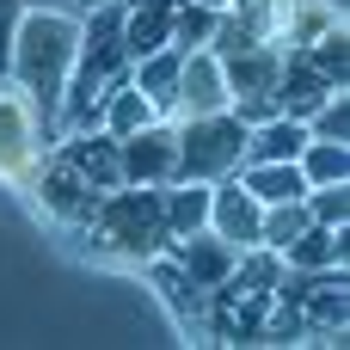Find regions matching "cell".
<instances>
[{
	"label": "cell",
	"mask_w": 350,
	"mask_h": 350,
	"mask_svg": "<svg viewBox=\"0 0 350 350\" xmlns=\"http://www.w3.org/2000/svg\"><path fill=\"white\" fill-rule=\"evenodd\" d=\"M154 117H160V111L148 105V92H142L129 74H117V80L105 86V98H98V129H105V135H117V142H123V135H135V129H142V123H154Z\"/></svg>",
	"instance_id": "cell-16"
},
{
	"label": "cell",
	"mask_w": 350,
	"mask_h": 350,
	"mask_svg": "<svg viewBox=\"0 0 350 350\" xmlns=\"http://www.w3.org/2000/svg\"><path fill=\"white\" fill-rule=\"evenodd\" d=\"M25 6H62V0H25Z\"/></svg>",
	"instance_id": "cell-29"
},
{
	"label": "cell",
	"mask_w": 350,
	"mask_h": 350,
	"mask_svg": "<svg viewBox=\"0 0 350 350\" xmlns=\"http://www.w3.org/2000/svg\"><path fill=\"white\" fill-rule=\"evenodd\" d=\"M308 142V123L301 117H265V123H246V160H295Z\"/></svg>",
	"instance_id": "cell-19"
},
{
	"label": "cell",
	"mask_w": 350,
	"mask_h": 350,
	"mask_svg": "<svg viewBox=\"0 0 350 350\" xmlns=\"http://www.w3.org/2000/svg\"><path fill=\"white\" fill-rule=\"evenodd\" d=\"M203 111H228V74H221V55L215 49H185L172 117H203Z\"/></svg>",
	"instance_id": "cell-8"
},
{
	"label": "cell",
	"mask_w": 350,
	"mask_h": 350,
	"mask_svg": "<svg viewBox=\"0 0 350 350\" xmlns=\"http://www.w3.org/2000/svg\"><path fill=\"white\" fill-rule=\"evenodd\" d=\"M117 154H123V185H154V191H166V185L178 178V129H172V117L142 123L135 135L117 142Z\"/></svg>",
	"instance_id": "cell-6"
},
{
	"label": "cell",
	"mask_w": 350,
	"mask_h": 350,
	"mask_svg": "<svg viewBox=\"0 0 350 350\" xmlns=\"http://www.w3.org/2000/svg\"><path fill=\"white\" fill-rule=\"evenodd\" d=\"M62 6H74V12H86V6H98V0H62Z\"/></svg>",
	"instance_id": "cell-28"
},
{
	"label": "cell",
	"mask_w": 350,
	"mask_h": 350,
	"mask_svg": "<svg viewBox=\"0 0 350 350\" xmlns=\"http://www.w3.org/2000/svg\"><path fill=\"white\" fill-rule=\"evenodd\" d=\"M55 154H62L92 191H117V185H123V154H117V135H105V129L55 135Z\"/></svg>",
	"instance_id": "cell-10"
},
{
	"label": "cell",
	"mask_w": 350,
	"mask_h": 350,
	"mask_svg": "<svg viewBox=\"0 0 350 350\" xmlns=\"http://www.w3.org/2000/svg\"><path fill=\"white\" fill-rule=\"evenodd\" d=\"M258 215H265V203L228 172V178H215L209 185V234H221L228 246H258Z\"/></svg>",
	"instance_id": "cell-9"
},
{
	"label": "cell",
	"mask_w": 350,
	"mask_h": 350,
	"mask_svg": "<svg viewBox=\"0 0 350 350\" xmlns=\"http://www.w3.org/2000/svg\"><path fill=\"white\" fill-rule=\"evenodd\" d=\"M295 166H301L308 185H345L350 178V142H320V135H308L301 154H295Z\"/></svg>",
	"instance_id": "cell-22"
},
{
	"label": "cell",
	"mask_w": 350,
	"mask_h": 350,
	"mask_svg": "<svg viewBox=\"0 0 350 350\" xmlns=\"http://www.w3.org/2000/svg\"><path fill=\"white\" fill-rule=\"evenodd\" d=\"M345 258H350V228H320V221H308L283 246L289 271H345Z\"/></svg>",
	"instance_id": "cell-15"
},
{
	"label": "cell",
	"mask_w": 350,
	"mask_h": 350,
	"mask_svg": "<svg viewBox=\"0 0 350 350\" xmlns=\"http://www.w3.org/2000/svg\"><path fill=\"white\" fill-rule=\"evenodd\" d=\"M172 129H178V178L215 185V178L240 172V160H246V123L234 111L172 117Z\"/></svg>",
	"instance_id": "cell-3"
},
{
	"label": "cell",
	"mask_w": 350,
	"mask_h": 350,
	"mask_svg": "<svg viewBox=\"0 0 350 350\" xmlns=\"http://www.w3.org/2000/svg\"><path fill=\"white\" fill-rule=\"evenodd\" d=\"M308 135H320V142H350V98L345 92H332V98L308 117Z\"/></svg>",
	"instance_id": "cell-26"
},
{
	"label": "cell",
	"mask_w": 350,
	"mask_h": 350,
	"mask_svg": "<svg viewBox=\"0 0 350 350\" xmlns=\"http://www.w3.org/2000/svg\"><path fill=\"white\" fill-rule=\"evenodd\" d=\"M221 74H228V111L240 123L277 117V74H283V49L277 43H246L240 55L221 62Z\"/></svg>",
	"instance_id": "cell-4"
},
{
	"label": "cell",
	"mask_w": 350,
	"mask_h": 350,
	"mask_svg": "<svg viewBox=\"0 0 350 350\" xmlns=\"http://www.w3.org/2000/svg\"><path fill=\"white\" fill-rule=\"evenodd\" d=\"M172 6L178 0H123V55L129 62L172 43Z\"/></svg>",
	"instance_id": "cell-14"
},
{
	"label": "cell",
	"mask_w": 350,
	"mask_h": 350,
	"mask_svg": "<svg viewBox=\"0 0 350 350\" xmlns=\"http://www.w3.org/2000/svg\"><path fill=\"white\" fill-rule=\"evenodd\" d=\"M178 62H185V49H172V43H160L154 55L129 62V80L148 92V105H154L160 117H172V98H178Z\"/></svg>",
	"instance_id": "cell-17"
},
{
	"label": "cell",
	"mask_w": 350,
	"mask_h": 350,
	"mask_svg": "<svg viewBox=\"0 0 350 350\" xmlns=\"http://www.w3.org/2000/svg\"><path fill=\"white\" fill-rule=\"evenodd\" d=\"M308 221L320 228H350V178L345 185H308Z\"/></svg>",
	"instance_id": "cell-24"
},
{
	"label": "cell",
	"mask_w": 350,
	"mask_h": 350,
	"mask_svg": "<svg viewBox=\"0 0 350 350\" xmlns=\"http://www.w3.org/2000/svg\"><path fill=\"white\" fill-rule=\"evenodd\" d=\"M105 191H92L62 154H49L43 160V172H37V203L55 215V221H68V228H86V215H92V203H98Z\"/></svg>",
	"instance_id": "cell-11"
},
{
	"label": "cell",
	"mask_w": 350,
	"mask_h": 350,
	"mask_svg": "<svg viewBox=\"0 0 350 350\" xmlns=\"http://www.w3.org/2000/svg\"><path fill=\"white\" fill-rule=\"evenodd\" d=\"M228 18L240 31H252V37H265V43L283 49V31L295 18V0H228Z\"/></svg>",
	"instance_id": "cell-21"
},
{
	"label": "cell",
	"mask_w": 350,
	"mask_h": 350,
	"mask_svg": "<svg viewBox=\"0 0 350 350\" xmlns=\"http://www.w3.org/2000/svg\"><path fill=\"white\" fill-rule=\"evenodd\" d=\"M74 43H80L74 6H18L12 37H6V80L31 98L49 142H55V105H62L68 68H74Z\"/></svg>",
	"instance_id": "cell-1"
},
{
	"label": "cell",
	"mask_w": 350,
	"mask_h": 350,
	"mask_svg": "<svg viewBox=\"0 0 350 350\" xmlns=\"http://www.w3.org/2000/svg\"><path fill=\"white\" fill-rule=\"evenodd\" d=\"M191 6H209V12H228V0H191Z\"/></svg>",
	"instance_id": "cell-27"
},
{
	"label": "cell",
	"mask_w": 350,
	"mask_h": 350,
	"mask_svg": "<svg viewBox=\"0 0 350 350\" xmlns=\"http://www.w3.org/2000/svg\"><path fill=\"white\" fill-rule=\"evenodd\" d=\"M80 80L92 86H111L117 74H129V55H123V0H98L80 12V43H74V68Z\"/></svg>",
	"instance_id": "cell-5"
},
{
	"label": "cell",
	"mask_w": 350,
	"mask_h": 350,
	"mask_svg": "<svg viewBox=\"0 0 350 350\" xmlns=\"http://www.w3.org/2000/svg\"><path fill=\"white\" fill-rule=\"evenodd\" d=\"M258 203H289V197H308V178H301V166L295 160H240V172H234Z\"/></svg>",
	"instance_id": "cell-18"
},
{
	"label": "cell",
	"mask_w": 350,
	"mask_h": 350,
	"mask_svg": "<svg viewBox=\"0 0 350 350\" xmlns=\"http://www.w3.org/2000/svg\"><path fill=\"white\" fill-rule=\"evenodd\" d=\"M166 258L209 295L228 271H234V258H240V246H228L221 234H209V228H197V234H185V240H166Z\"/></svg>",
	"instance_id": "cell-13"
},
{
	"label": "cell",
	"mask_w": 350,
	"mask_h": 350,
	"mask_svg": "<svg viewBox=\"0 0 350 350\" xmlns=\"http://www.w3.org/2000/svg\"><path fill=\"white\" fill-rule=\"evenodd\" d=\"M105 258H129V265H148L154 252H166V209H160V191L154 185H117L92 203L86 228H80Z\"/></svg>",
	"instance_id": "cell-2"
},
{
	"label": "cell",
	"mask_w": 350,
	"mask_h": 350,
	"mask_svg": "<svg viewBox=\"0 0 350 350\" xmlns=\"http://www.w3.org/2000/svg\"><path fill=\"white\" fill-rule=\"evenodd\" d=\"M37 154H43V123L31 98L12 80H0V172H25Z\"/></svg>",
	"instance_id": "cell-7"
},
{
	"label": "cell",
	"mask_w": 350,
	"mask_h": 350,
	"mask_svg": "<svg viewBox=\"0 0 350 350\" xmlns=\"http://www.w3.org/2000/svg\"><path fill=\"white\" fill-rule=\"evenodd\" d=\"M332 92H345V86H332L320 68H314V55L308 49H283V74H277V111L283 117H314Z\"/></svg>",
	"instance_id": "cell-12"
},
{
	"label": "cell",
	"mask_w": 350,
	"mask_h": 350,
	"mask_svg": "<svg viewBox=\"0 0 350 350\" xmlns=\"http://www.w3.org/2000/svg\"><path fill=\"white\" fill-rule=\"evenodd\" d=\"M215 18H221V12L178 0V6H172V49H203V43H209V31H215Z\"/></svg>",
	"instance_id": "cell-25"
},
{
	"label": "cell",
	"mask_w": 350,
	"mask_h": 350,
	"mask_svg": "<svg viewBox=\"0 0 350 350\" xmlns=\"http://www.w3.org/2000/svg\"><path fill=\"white\" fill-rule=\"evenodd\" d=\"M301 49L314 55V68H320L332 86H345V80H350V43H345V25H326V31H320L314 43H301Z\"/></svg>",
	"instance_id": "cell-23"
},
{
	"label": "cell",
	"mask_w": 350,
	"mask_h": 350,
	"mask_svg": "<svg viewBox=\"0 0 350 350\" xmlns=\"http://www.w3.org/2000/svg\"><path fill=\"white\" fill-rule=\"evenodd\" d=\"M160 209H166V234L185 240V234L209 228V185H197V178H172V185L160 191Z\"/></svg>",
	"instance_id": "cell-20"
}]
</instances>
